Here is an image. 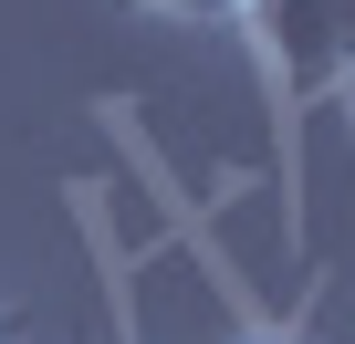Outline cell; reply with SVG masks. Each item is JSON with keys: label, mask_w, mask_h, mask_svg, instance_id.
Here are the masks:
<instances>
[{"label": "cell", "mask_w": 355, "mask_h": 344, "mask_svg": "<svg viewBox=\"0 0 355 344\" xmlns=\"http://www.w3.org/2000/svg\"><path fill=\"white\" fill-rule=\"evenodd\" d=\"M251 344H282V334H251Z\"/></svg>", "instance_id": "cell-4"}, {"label": "cell", "mask_w": 355, "mask_h": 344, "mask_svg": "<svg viewBox=\"0 0 355 344\" xmlns=\"http://www.w3.org/2000/svg\"><path fill=\"white\" fill-rule=\"evenodd\" d=\"M241 32L261 53V94L282 136V230L303 240V115L355 84V0H251Z\"/></svg>", "instance_id": "cell-1"}, {"label": "cell", "mask_w": 355, "mask_h": 344, "mask_svg": "<svg viewBox=\"0 0 355 344\" xmlns=\"http://www.w3.org/2000/svg\"><path fill=\"white\" fill-rule=\"evenodd\" d=\"M0 344H32V323H21V313H11V302H0Z\"/></svg>", "instance_id": "cell-3"}, {"label": "cell", "mask_w": 355, "mask_h": 344, "mask_svg": "<svg viewBox=\"0 0 355 344\" xmlns=\"http://www.w3.org/2000/svg\"><path fill=\"white\" fill-rule=\"evenodd\" d=\"M115 11H157V21H199V0H115Z\"/></svg>", "instance_id": "cell-2"}]
</instances>
